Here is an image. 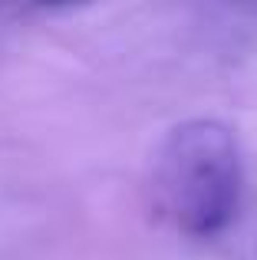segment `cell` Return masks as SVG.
I'll list each match as a JSON object with an SVG mask.
<instances>
[{
  "label": "cell",
  "mask_w": 257,
  "mask_h": 260,
  "mask_svg": "<svg viewBox=\"0 0 257 260\" xmlns=\"http://www.w3.org/2000/svg\"><path fill=\"white\" fill-rule=\"evenodd\" d=\"M162 191L175 221L191 237H214L231 224L241 201V158L231 128L191 119L162 148Z\"/></svg>",
  "instance_id": "1"
}]
</instances>
